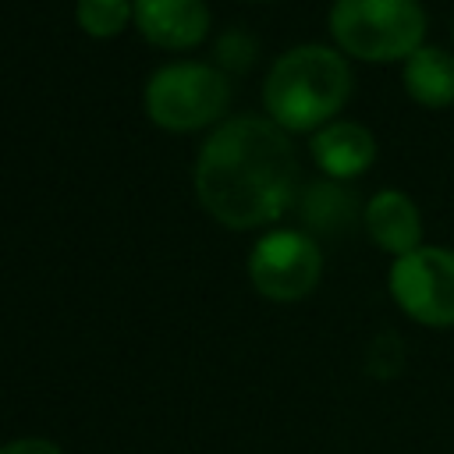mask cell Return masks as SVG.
Listing matches in <instances>:
<instances>
[{
	"label": "cell",
	"mask_w": 454,
	"mask_h": 454,
	"mask_svg": "<svg viewBox=\"0 0 454 454\" xmlns=\"http://www.w3.org/2000/svg\"><path fill=\"white\" fill-rule=\"evenodd\" d=\"M294 135L277 128L266 114H238L206 131L192 184L199 206L227 231L273 227L294 202L301 167Z\"/></svg>",
	"instance_id": "6da1fadb"
},
{
	"label": "cell",
	"mask_w": 454,
	"mask_h": 454,
	"mask_svg": "<svg viewBox=\"0 0 454 454\" xmlns=\"http://www.w3.org/2000/svg\"><path fill=\"white\" fill-rule=\"evenodd\" d=\"M351 92V60L326 43H298L284 50L262 78L266 117L287 135H312L337 121Z\"/></svg>",
	"instance_id": "7a4b0ae2"
},
{
	"label": "cell",
	"mask_w": 454,
	"mask_h": 454,
	"mask_svg": "<svg viewBox=\"0 0 454 454\" xmlns=\"http://www.w3.org/2000/svg\"><path fill=\"white\" fill-rule=\"evenodd\" d=\"M333 46L362 64H404L426 46L422 0H333L326 14Z\"/></svg>",
	"instance_id": "3957f363"
},
{
	"label": "cell",
	"mask_w": 454,
	"mask_h": 454,
	"mask_svg": "<svg viewBox=\"0 0 454 454\" xmlns=\"http://www.w3.org/2000/svg\"><path fill=\"white\" fill-rule=\"evenodd\" d=\"M142 106L160 131H213L220 121H227L231 78L213 60H170L149 74L142 89Z\"/></svg>",
	"instance_id": "277c9868"
},
{
	"label": "cell",
	"mask_w": 454,
	"mask_h": 454,
	"mask_svg": "<svg viewBox=\"0 0 454 454\" xmlns=\"http://www.w3.org/2000/svg\"><path fill=\"white\" fill-rule=\"evenodd\" d=\"M252 287L277 305L309 298L323 280V248L301 227H270L255 238L245 259Z\"/></svg>",
	"instance_id": "5b68a950"
},
{
	"label": "cell",
	"mask_w": 454,
	"mask_h": 454,
	"mask_svg": "<svg viewBox=\"0 0 454 454\" xmlns=\"http://www.w3.org/2000/svg\"><path fill=\"white\" fill-rule=\"evenodd\" d=\"M387 291L394 305L419 326H454V248L419 245L415 252L390 262Z\"/></svg>",
	"instance_id": "8992f818"
},
{
	"label": "cell",
	"mask_w": 454,
	"mask_h": 454,
	"mask_svg": "<svg viewBox=\"0 0 454 454\" xmlns=\"http://www.w3.org/2000/svg\"><path fill=\"white\" fill-rule=\"evenodd\" d=\"M131 25L145 43L170 53H188L209 35V4L206 0H131Z\"/></svg>",
	"instance_id": "52a82bcc"
},
{
	"label": "cell",
	"mask_w": 454,
	"mask_h": 454,
	"mask_svg": "<svg viewBox=\"0 0 454 454\" xmlns=\"http://www.w3.org/2000/svg\"><path fill=\"white\" fill-rule=\"evenodd\" d=\"M309 156L330 181H355L376 163V135L362 121H330L309 135Z\"/></svg>",
	"instance_id": "ba28073f"
},
{
	"label": "cell",
	"mask_w": 454,
	"mask_h": 454,
	"mask_svg": "<svg viewBox=\"0 0 454 454\" xmlns=\"http://www.w3.org/2000/svg\"><path fill=\"white\" fill-rule=\"evenodd\" d=\"M362 227L369 234V241L401 259L408 252H415L422 241V213H419V202L401 192V188H380L369 195V202L362 206Z\"/></svg>",
	"instance_id": "9c48e42d"
},
{
	"label": "cell",
	"mask_w": 454,
	"mask_h": 454,
	"mask_svg": "<svg viewBox=\"0 0 454 454\" xmlns=\"http://www.w3.org/2000/svg\"><path fill=\"white\" fill-rule=\"evenodd\" d=\"M401 89L422 110L454 106V53L426 43L401 64Z\"/></svg>",
	"instance_id": "30bf717a"
},
{
	"label": "cell",
	"mask_w": 454,
	"mask_h": 454,
	"mask_svg": "<svg viewBox=\"0 0 454 454\" xmlns=\"http://www.w3.org/2000/svg\"><path fill=\"white\" fill-rule=\"evenodd\" d=\"M298 209H301L305 227H312V231H340L355 216H362V209L351 199V192L344 188V181H330V177L305 184L298 192Z\"/></svg>",
	"instance_id": "8fae6325"
},
{
	"label": "cell",
	"mask_w": 454,
	"mask_h": 454,
	"mask_svg": "<svg viewBox=\"0 0 454 454\" xmlns=\"http://www.w3.org/2000/svg\"><path fill=\"white\" fill-rule=\"evenodd\" d=\"M135 18L131 0H74V25L89 39H114Z\"/></svg>",
	"instance_id": "7c38bea8"
},
{
	"label": "cell",
	"mask_w": 454,
	"mask_h": 454,
	"mask_svg": "<svg viewBox=\"0 0 454 454\" xmlns=\"http://www.w3.org/2000/svg\"><path fill=\"white\" fill-rule=\"evenodd\" d=\"M255 57V39L245 35V32H223L220 35V46H216V67L220 71H245Z\"/></svg>",
	"instance_id": "4fadbf2b"
},
{
	"label": "cell",
	"mask_w": 454,
	"mask_h": 454,
	"mask_svg": "<svg viewBox=\"0 0 454 454\" xmlns=\"http://www.w3.org/2000/svg\"><path fill=\"white\" fill-rule=\"evenodd\" d=\"M0 454H64V450L46 436H14L0 443Z\"/></svg>",
	"instance_id": "5bb4252c"
},
{
	"label": "cell",
	"mask_w": 454,
	"mask_h": 454,
	"mask_svg": "<svg viewBox=\"0 0 454 454\" xmlns=\"http://www.w3.org/2000/svg\"><path fill=\"white\" fill-rule=\"evenodd\" d=\"M252 4H266V0H252Z\"/></svg>",
	"instance_id": "9a60e30c"
},
{
	"label": "cell",
	"mask_w": 454,
	"mask_h": 454,
	"mask_svg": "<svg viewBox=\"0 0 454 454\" xmlns=\"http://www.w3.org/2000/svg\"><path fill=\"white\" fill-rule=\"evenodd\" d=\"M450 35H454V25H450Z\"/></svg>",
	"instance_id": "2e32d148"
}]
</instances>
